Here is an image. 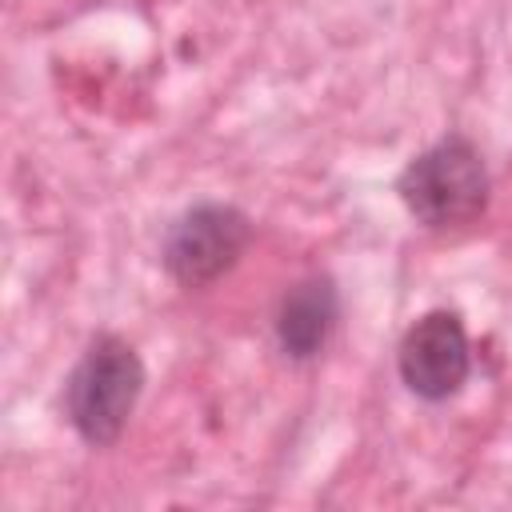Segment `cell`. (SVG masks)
<instances>
[{
  "mask_svg": "<svg viewBox=\"0 0 512 512\" xmlns=\"http://www.w3.org/2000/svg\"><path fill=\"white\" fill-rule=\"evenodd\" d=\"M140 392H144L140 352L124 336L100 332L88 340L76 368L68 372L64 416L84 444L108 448L124 436V428L140 404Z\"/></svg>",
  "mask_w": 512,
  "mask_h": 512,
  "instance_id": "6da1fadb",
  "label": "cell"
},
{
  "mask_svg": "<svg viewBox=\"0 0 512 512\" xmlns=\"http://www.w3.org/2000/svg\"><path fill=\"white\" fill-rule=\"evenodd\" d=\"M396 372L416 400L424 404L452 400L472 372V344L460 316L448 308H436L412 320L396 348Z\"/></svg>",
  "mask_w": 512,
  "mask_h": 512,
  "instance_id": "277c9868",
  "label": "cell"
},
{
  "mask_svg": "<svg viewBox=\"0 0 512 512\" xmlns=\"http://www.w3.org/2000/svg\"><path fill=\"white\" fill-rule=\"evenodd\" d=\"M336 320H340V288H336V280L320 276V272L304 276L276 304V320H272L276 348L288 360H312V356H320V348L336 332Z\"/></svg>",
  "mask_w": 512,
  "mask_h": 512,
  "instance_id": "5b68a950",
  "label": "cell"
},
{
  "mask_svg": "<svg viewBox=\"0 0 512 512\" xmlns=\"http://www.w3.org/2000/svg\"><path fill=\"white\" fill-rule=\"evenodd\" d=\"M488 192H492L488 164L480 148L460 132H448L424 152H416L396 176L400 204L424 228L472 224L488 208Z\"/></svg>",
  "mask_w": 512,
  "mask_h": 512,
  "instance_id": "7a4b0ae2",
  "label": "cell"
},
{
  "mask_svg": "<svg viewBox=\"0 0 512 512\" xmlns=\"http://www.w3.org/2000/svg\"><path fill=\"white\" fill-rule=\"evenodd\" d=\"M252 244V216L224 200L184 208L160 244V264L180 288H208L228 276Z\"/></svg>",
  "mask_w": 512,
  "mask_h": 512,
  "instance_id": "3957f363",
  "label": "cell"
}]
</instances>
